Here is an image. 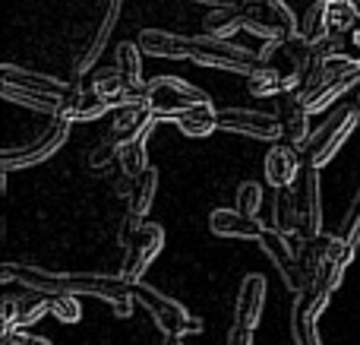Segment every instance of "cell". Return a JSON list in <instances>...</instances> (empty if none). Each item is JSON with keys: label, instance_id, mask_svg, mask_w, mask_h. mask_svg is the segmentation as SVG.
<instances>
[{"label": "cell", "instance_id": "cell-1", "mask_svg": "<svg viewBox=\"0 0 360 345\" xmlns=\"http://www.w3.org/2000/svg\"><path fill=\"white\" fill-rule=\"evenodd\" d=\"M4 282H19L32 291L44 295H89L101 298L108 304L133 301V285L124 276H95V272H51L41 266L25 263H4L0 266Z\"/></svg>", "mask_w": 360, "mask_h": 345}, {"label": "cell", "instance_id": "cell-2", "mask_svg": "<svg viewBox=\"0 0 360 345\" xmlns=\"http://www.w3.org/2000/svg\"><path fill=\"white\" fill-rule=\"evenodd\" d=\"M354 82H360V57L335 54V57H319L313 73L297 89V99L310 114H319L332 105L342 92H348Z\"/></svg>", "mask_w": 360, "mask_h": 345}, {"label": "cell", "instance_id": "cell-3", "mask_svg": "<svg viewBox=\"0 0 360 345\" xmlns=\"http://www.w3.org/2000/svg\"><path fill=\"white\" fill-rule=\"evenodd\" d=\"M262 63L275 67L281 76L288 80V89L297 92L304 86V80L313 73L316 67L319 54H316V44H310L304 35H291V38H275V42H266V48L259 51Z\"/></svg>", "mask_w": 360, "mask_h": 345}, {"label": "cell", "instance_id": "cell-4", "mask_svg": "<svg viewBox=\"0 0 360 345\" xmlns=\"http://www.w3.org/2000/svg\"><path fill=\"white\" fill-rule=\"evenodd\" d=\"M190 61L199 67H212V70H228V73H243L250 76L253 70L262 67V57L253 51L240 48V44L228 42V38H215V35H196L190 38Z\"/></svg>", "mask_w": 360, "mask_h": 345}, {"label": "cell", "instance_id": "cell-5", "mask_svg": "<svg viewBox=\"0 0 360 345\" xmlns=\"http://www.w3.org/2000/svg\"><path fill=\"white\" fill-rule=\"evenodd\" d=\"M70 137V120L60 114H51V120L29 139V143L16 146V149H4L0 152V168L10 175L16 168H29V165H41L67 143Z\"/></svg>", "mask_w": 360, "mask_h": 345}, {"label": "cell", "instance_id": "cell-6", "mask_svg": "<svg viewBox=\"0 0 360 345\" xmlns=\"http://www.w3.org/2000/svg\"><path fill=\"white\" fill-rule=\"evenodd\" d=\"M133 298H136V301L149 310L152 320L162 327L165 336H180V339H184V336H193V333H199V330H202V320H199V317H193L180 301L162 295V291H155L152 285L133 282Z\"/></svg>", "mask_w": 360, "mask_h": 345}, {"label": "cell", "instance_id": "cell-7", "mask_svg": "<svg viewBox=\"0 0 360 345\" xmlns=\"http://www.w3.org/2000/svg\"><path fill=\"white\" fill-rule=\"evenodd\" d=\"M199 105H212L209 95L196 89L193 82L180 80V76H158L149 82V95H146V108L155 118H180L184 111Z\"/></svg>", "mask_w": 360, "mask_h": 345}, {"label": "cell", "instance_id": "cell-8", "mask_svg": "<svg viewBox=\"0 0 360 345\" xmlns=\"http://www.w3.org/2000/svg\"><path fill=\"white\" fill-rule=\"evenodd\" d=\"M243 29L250 35H259L266 42L297 35V16L285 0H240Z\"/></svg>", "mask_w": 360, "mask_h": 345}, {"label": "cell", "instance_id": "cell-9", "mask_svg": "<svg viewBox=\"0 0 360 345\" xmlns=\"http://www.w3.org/2000/svg\"><path fill=\"white\" fill-rule=\"evenodd\" d=\"M357 118H360V108H354V105L335 108V111L329 114V120H326V124H319L316 130L310 133V143H307L304 162L323 168V165L329 162V158L345 146V139L354 133Z\"/></svg>", "mask_w": 360, "mask_h": 345}, {"label": "cell", "instance_id": "cell-10", "mask_svg": "<svg viewBox=\"0 0 360 345\" xmlns=\"http://www.w3.org/2000/svg\"><path fill=\"white\" fill-rule=\"evenodd\" d=\"M259 247H262V253L269 257V263L278 270V276L285 279V285L294 291V295L307 289L304 270H300V257H297V251L291 247V241H288L285 232H278L275 225H266L262 228V234H259Z\"/></svg>", "mask_w": 360, "mask_h": 345}, {"label": "cell", "instance_id": "cell-11", "mask_svg": "<svg viewBox=\"0 0 360 345\" xmlns=\"http://www.w3.org/2000/svg\"><path fill=\"white\" fill-rule=\"evenodd\" d=\"M0 82H10V86H19L25 92H38L48 95V99H57L60 105H70L82 95V89L76 82H63L54 80L48 73H38V70H25V67H13V63H4L0 67Z\"/></svg>", "mask_w": 360, "mask_h": 345}, {"label": "cell", "instance_id": "cell-12", "mask_svg": "<svg viewBox=\"0 0 360 345\" xmlns=\"http://www.w3.org/2000/svg\"><path fill=\"white\" fill-rule=\"evenodd\" d=\"M218 130L240 133V137L253 139H278L281 137V120L278 114L253 111V108H221L218 111Z\"/></svg>", "mask_w": 360, "mask_h": 345}, {"label": "cell", "instance_id": "cell-13", "mask_svg": "<svg viewBox=\"0 0 360 345\" xmlns=\"http://www.w3.org/2000/svg\"><path fill=\"white\" fill-rule=\"evenodd\" d=\"M165 247V228L158 225V222H146L143 228H139V234L133 238V244L127 247V260H124V270H120V276L127 279V282H143V272L152 266V260L162 253Z\"/></svg>", "mask_w": 360, "mask_h": 345}, {"label": "cell", "instance_id": "cell-14", "mask_svg": "<svg viewBox=\"0 0 360 345\" xmlns=\"http://www.w3.org/2000/svg\"><path fill=\"white\" fill-rule=\"evenodd\" d=\"M297 209H300V238H316L323 234V200H319V168L307 165L297 175Z\"/></svg>", "mask_w": 360, "mask_h": 345}, {"label": "cell", "instance_id": "cell-15", "mask_svg": "<svg viewBox=\"0 0 360 345\" xmlns=\"http://www.w3.org/2000/svg\"><path fill=\"white\" fill-rule=\"evenodd\" d=\"M117 16H120V0H101L98 25H95V32L89 35V42L82 44V51L76 54V63H73V73L76 76L92 73V67L98 63L101 51H105V44H108V38H111L114 25H117Z\"/></svg>", "mask_w": 360, "mask_h": 345}, {"label": "cell", "instance_id": "cell-16", "mask_svg": "<svg viewBox=\"0 0 360 345\" xmlns=\"http://www.w3.org/2000/svg\"><path fill=\"white\" fill-rule=\"evenodd\" d=\"M51 310V295L25 289L22 295L4 298V330H25Z\"/></svg>", "mask_w": 360, "mask_h": 345}, {"label": "cell", "instance_id": "cell-17", "mask_svg": "<svg viewBox=\"0 0 360 345\" xmlns=\"http://www.w3.org/2000/svg\"><path fill=\"white\" fill-rule=\"evenodd\" d=\"M278 120H281V137L304 156L307 143H310V111L304 108V101L297 99V92H285L278 105Z\"/></svg>", "mask_w": 360, "mask_h": 345}, {"label": "cell", "instance_id": "cell-18", "mask_svg": "<svg viewBox=\"0 0 360 345\" xmlns=\"http://www.w3.org/2000/svg\"><path fill=\"white\" fill-rule=\"evenodd\" d=\"M209 228L215 238H243V241H259L262 222L259 215H247L240 209H212Z\"/></svg>", "mask_w": 360, "mask_h": 345}, {"label": "cell", "instance_id": "cell-19", "mask_svg": "<svg viewBox=\"0 0 360 345\" xmlns=\"http://www.w3.org/2000/svg\"><path fill=\"white\" fill-rule=\"evenodd\" d=\"M300 168H304V156H300L291 143H285V146L275 143L272 149H269V156H266V181L272 184L275 190L291 187V184L297 181Z\"/></svg>", "mask_w": 360, "mask_h": 345}, {"label": "cell", "instance_id": "cell-20", "mask_svg": "<svg viewBox=\"0 0 360 345\" xmlns=\"http://www.w3.org/2000/svg\"><path fill=\"white\" fill-rule=\"evenodd\" d=\"M266 308V279L262 276H243L240 291H237V323L247 330H256Z\"/></svg>", "mask_w": 360, "mask_h": 345}, {"label": "cell", "instance_id": "cell-21", "mask_svg": "<svg viewBox=\"0 0 360 345\" xmlns=\"http://www.w3.org/2000/svg\"><path fill=\"white\" fill-rule=\"evenodd\" d=\"M139 48L143 54L152 57H168V61H190V38L177 35V32L165 29H146L139 32Z\"/></svg>", "mask_w": 360, "mask_h": 345}, {"label": "cell", "instance_id": "cell-22", "mask_svg": "<svg viewBox=\"0 0 360 345\" xmlns=\"http://www.w3.org/2000/svg\"><path fill=\"white\" fill-rule=\"evenodd\" d=\"M332 244H335V238L332 234H316V238H300V270H304V282L313 285L319 276V270H323L326 257H329Z\"/></svg>", "mask_w": 360, "mask_h": 345}, {"label": "cell", "instance_id": "cell-23", "mask_svg": "<svg viewBox=\"0 0 360 345\" xmlns=\"http://www.w3.org/2000/svg\"><path fill=\"white\" fill-rule=\"evenodd\" d=\"M272 225L285 234L300 232V209H297V190L278 187L272 200Z\"/></svg>", "mask_w": 360, "mask_h": 345}, {"label": "cell", "instance_id": "cell-24", "mask_svg": "<svg viewBox=\"0 0 360 345\" xmlns=\"http://www.w3.org/2000/svg\"><path fill=\"white\" fill-rule=\"evenodd\" d=\"M152 130L139 133V137H130L120 143V152H117V165L124 175L130 177H139L146 168H149V156H146V143H149Z\"/></svg>", "mask_w": 360, "mask_h": 345}, {"label": "cell", "instance_id": "cell-25", "mask_svg": "<svg viewBox=\"0 0 360 345\" xmlns=\"http://www.w3.org/2000/svg\"><path fill=\"white\" fill-rule=\"evenodd\" d=\"M243 29V10L240 0L231 6H215L209 16L202 19V35H215V38H228L231 32Z\"/></svg>", "mask_w": 360, "mask_h": 345}, {"label": "cell", "instance_id": "cell-26", "mask_svg": "<svg viewBox=\"0 0 360 345\" xmlns=\"http://www.w3.org/2000/svg\"><path fill=\"white\" fill-rule=\"evenodd\" d=\"M174 120H177L180 133L199 139V137H209V133L218 127V111L212 105H199V108H190V111H184Z\"/></svg>", "mask_w": 360, "mask_h": 345}, {"label": "cell", "instance_id": "cell-27", "mask_svg": "<svg viewBox=\"0 0 360 345\" xmlns=\"http://www.w3.org/2000/svg\"><path fill=\"white\" fill-rule=\"evenodd\" d=\"M247 89H250V95H256V99L291 92V89H288V80L275 67H269V63H262L259 70H253V73L247 76Z\"/></svg>", "mask_w": 360, "mask_h": 345}, {"label": "cell", "instance_id": "cell-28", "mask_svg": "<svg viewBox=\"0 0 360 345\" xmlns=\"http://www.w3.org/2000/svg\"><path fill=\"white\" fill-rule=\"evenodd\" d=\"M155 190H158V168H146L143 175L133 181V194H130V209L127 213H136L139 219H146L155 203Z\"/></svg>", "mask_w": 360, "mask_h": 345}, {"label": "cell", "instance_id": "cell-29", "mask_svg": "<svg viewBox=\"0 0 360 345\" xmlns=\"http://www.w3.org/2000/svg\"><path fill=\"white\" fill-rule=\"evenodd\" d=\"M0 95L6 101H16L22 108H32V111H44V114H60V101L57 99H48V95H38V92H25L19 86H10V82H0Z\"/></svg>", "mask_w": 360, "mask_h": 345}, {"label": "cell", "instance_id": "cell-30", "mask_svg": "<svg viewBox=\"0 0 360 345\" xmlns=\"http://www.w3.org/2000/svg\"><path fill=\"white\" fill-rule=\"evenodd\" d=\"M108 111H111V108H108L98 95L82 92L76 101H70V105L60 108V118H67L70 124H82V120H95V118H101V114H108Z\"/></svg>", "mask_w": 360, "mask_h": 345}, {"label": "cell", "instance_id": "cell-31", "mask_svg": "<svg viewBox=\"0 0 360 345\" xmlns=\"http://www.w3.org/2000/svg\"><path fill=\"white\" fill-rule=\"evenodd\" d=\"M338 238L345 241V253H348V260H354V253L360 247V184L354 190V200H351L342 225H338Z\"/></svg>", "mask_w": 360, "mask_h": 345}, {"label": "cell", "instance_id": "cell-32", "mask_svg": "<svg viewBox=\"0 0 360 345\" xmlns=\"http://www.w3.org/2000/svg\"><path fill=\"white\" fill-rule=\"evenodd\" d=\"M139 54H143L139 44H133V42L117 44V70L130 86H146L143 82V57Z\"/></svg>", "mask_w": 360, "mask_h": 345}, {"label": "cell", "instance_id": "cell-33", "mask_svg": "<svg viewBox=\"0 0 360 345\" xmlns=\"http://www.w3.org/2000/svg\"><path fill=\"white\" fill-rule=\"evenodd\" d=\"M120 143H124V139H120L117 133H111V130H108V137L101 139V143L95 146L92 152H89V168H92V171H105L111 162H117Z\"/></svg>", "mask_w": 360, "mask_h": 345}, {"label": "cell", "instance_id": "cell-34", "mask_svg": "<svg viewBox=\"0 0 360 345\" xmlns=\"http://www.w3.org/2000/svg\"><path fill=\"white\" fill-rule=\"evenodd\" d=\"M262 206V187L256 181H243L237 184V194H234V209H240V213L247 215H256Z\"/></svg>", "mask_w": 360, "mask_h": 345}, {"label": "cell", "instance_id": "cell-35", "mask_svg": "<svg viewBox=\"0 0 360 345\" xmlns=\"http://www.w3.org/2000/svg\"><path fill=\"white\" fill-rule=\"evenodd\" d=\"M51 314L63 323H79L82 320L79 295H51Z\"/></svg>", "mask_w": 360, "mask_h": 345}, {"label": "cell", "instance_id": "cell-36", "mask_svg": "<svg viewBox=\"0 0 360 345\" xmlns=\"http://www.w3.org/2000/svg\"><path fill=\"white\" fill-rule=\"evenodd\" d=\"M0 345H51L44 336H32L25 330H4V339Z\"/></svg>", "mask_w": 360, "mask_h": 345}, {"label": "cell", "instance_id": "cell-37", "mask_svg": "<svg viewBox=\"0 0 360 345\" xmlns=\"http://www.w3.org/2000/svg\"><path fill=\"white\" fill-rule=\"evenodd\" d=\"M228 345H253V330H247V327L237 323V327L231 330V336H228Z\"/></svg>", "mask_w": 360, "mask_h": 345}, {"label": "cell", "instance_id": "cell-38", "mask_svg": "<svg viewBox=\"0 0 360 345\" xmlns=\"http://www.w3.org/2000/svg\"><path fill=\"white\" fill-rule=\"evenodd\" d=\"M345 35H348V42L354 44V54H360V19H357L354 25H351L348 32H345Z\"/></svg>", "mask_w": 360, "mask_h": 345}, {"label": "cell", "instance_id": "cell-39", "mask_svg": "<svg viewBox=\"0 0 360 345\" xmlns=\"http://www.w3.org/2000/svg\"><path fill=\"white\" fill-rule=\"evenodd\" d=\"M199 4H205V6H231V4H237V0H199Z\"/></svg>", "mask_w": 360, "mask_h": 345}, {"label": "cell", "instance_id": "cell-40", "mask_svg": "<svg viewBox=\"0 0 360 345\" xmlns=\"http://www.w3.org/2000/svg\"><path fill=\"white\" fill-rule=\"evenodd\" d=\"M162 345H184V342H180V336H165Z\"/></svg>", "mask_w": 360, "mask_h": 345}, {"label": "cell", "instance_id": "cell-41", "mask_svg": "<svg viewBox=\"0 0 360 345\" xmlns=\"http://www.w3.org/2000/svg\"><path fill=\"white\" fill-rule=\"evenodd\" d=\"M357 10H360V0H357Z\"/></svg>", "mask_w": 360, "mask_h": 345}]
</instances>
